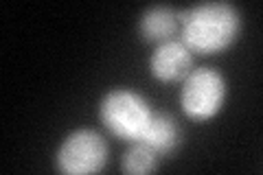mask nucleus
Listing matches in <instances>:
<instances>
[{"label":"nucleus","mask_w":263,"mask_h":175,"mask_svg":"<svg viewBox=\"0 0 263 175\" xmlns=\"http://www.w3.org/2000/svg\"><path fill=\"white\" fill-rule=\"evenodd\" d=\"M178 18L180 42L197 55L224 53L241 35V13L230 3H200L178 11Z\"/></svg>","instance_id":"1"},{"label":"nucleus","mask_w":263,"mask_h":175,"mask_svg":"<svg viewBox=\"0 0 263 175\" xmlns=\"http://www.w3.org/2000/svg\"><path fill=\"white\" fill-rule=\"evenodd\" d=\"M154 107L147 99L129 88H112L99 101V121L112 136L125 143H136L143 136Z\"/></svg>","instance_id":"2"},{"label":"nucleus","mask_w":263,"mask_h":175,"mask_svg":"<svg viewBox=\"0 0 263 175\" xmlns=\"http://www.w3.org/2000/svg\"><path fill=\"white\" fill-rule=\"evenodd\" d=\"M228 86L219 70L211 66H200L182 79L180 105L191 121H211L221 112L226 103Z\"/></svg>","instance_id":"3"},{"label":"nucleus","mask_w":263,"mask_h":175,"mask_svg":"<svg viewBox=\"0 0 263 175\" xmlns=\"http://www.w3.org/2000/svg\"><path fill=\"white\" fill-rule=\"evenodd\" d=\"M110 147L97 129L81 127L66 136L55 151V169L66 175H88L105 169Z\"/></svg>","instance_id":"4"},{"label":"nucleus","mask_w":263,"mask_h":175,"mask_svg":"<svg viewBox=\"0 0 263 175\" xmlns=\"http://www.w3.org/2000/svg\"><path fill=\"white\" fill-rule=\"evenodd\" d=\"M193 70V53L180 40H169L156 44L149 55V72L158 81L171 83L182 81Z\"/></svg>","instance_id":"5"},{"label":"nucleus","mask_w":263,"mask_h":175,"mask_svg":"<svg viewBox=\"0 0 263 175\" xmlns=\"http://www.w3.org/2000/svg\"><path fill=\"white\" fill-rule=\"evenodd\" d=\"M136 143H143L160 158H167L182 145V129H180L178 121L171 114L154 112L152 121L147 123L143 136Z\"/></svg>","instance_id":"6"},{"label":"nucleus","mask_w":263,"mask_h":175,"mask_svg":"<svg viewBox=\"0 0 263 175\" xmlns=\"http://www.w3.org/2000/svg\"><path fill=\"white\" fill-rule=\"evenodd\" d=\"M180 31L178 11L169 5H154L145 9L138 18V35L152 44H162V42L174 40Z\"/></svg>","instance_id":"7"},{"label":"nucleus","mask_w":263,"mask_h":175,"mask_svg":"<svg viewBox=\"0 0 263 175\" xmlns=\"http://www.w3.org/2000/svg\"><path fill=\"white\" fill-rule=\"evenodd\" d=\"M162 158L152 151L147 145L143 143H129V149L121 158V171L123 173H132V175H145V173H154L160 166Z\"/></svg>","instance_id":"8"}]
</instances>
